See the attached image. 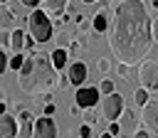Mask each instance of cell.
<instances>
[{"mask_svg": "<svg viewBox=\"0 0 158 138\" xmlns=\"http://www.w3.org/2000/svg\"><path fill=\"white\" fill-rule=\"evenodd\" d=\"M151 25H153V17L148 15V7L143 5V0L116 2L111 32H109V47L121 64H131V67L143 64L141 59H146V54L153 47Z\"/></svg>", "mask_w": 158, "mask_h": 138, "instance_id": "6da1fadb", "label": "cell"}, {"mask_svg": "<svg viewBox=\"0 0 158 138\" xmlns=\"http://www.w3.org/2000/svg\"><path fill=\"white\" fill-rule=\"evenodd\" d=\"M17 86L25 94H30V96L49 94L52 89L59 86V71L54 69L49 57H44V54H27L22 69L17 71Z\"/></svg>", "mask_w": 158, "mask_h": 138, "instance_id": "7a4b0ae2", "label": "cell"}, {"mask_svg": "<svg viewBox=\"0 0 158 138\" xmlns=\"http://www.w3.org/2000/svg\"><path fill=\"white\" fill-rule=\"evenodd\" d=\"M52 32H54V20L49 17L47 10H32L30 17H27V34H32L37 39V44H44L52 39Z\"/></svg>", "mask_w": 158, "mask_h": 138, "instance_id": "3957f363", "label": "cell"}, {"mask_svg": "<svg viewBox=\"0 0 158 138\" xmlns=\"http://www.w3.org/2000/svg\"><path fill=\"white\" fill-rule=\"evenodd\" d=\"M123 96L121 94H109V96H104L101 99V113H104V118L111 123V121H118L121 118V113H123Z\"/></svg>", "mask_w": 158, "mask_h": 138, "instance_id": "277c9868", "label": "cell"}, {"mask_svg": "<svg viewBox=\"0 0 158 138\" xmlns=\"http://www.w3.org/2000/svg\"><path fill=\"white\" fill-rule=\"evenodd\" d=\"M99 99H101V91L96 89V86H79L77 89V96H74V101H77V106L79 108H94L96 104H99Z\"/></svg>", "mask_w": 158, "mask_h": 138, "instance_id": "5b68a950", "label": "cell"}, {"mask_svg": "<svg viewBox=\"0 0 158 138\" xmlns=\"http://www.w3.org/2000/svg\"><path fill=\"white\" fill-rule=\"evenodd\" d=\"M138 79L141 86H146L148 91L158 89V62H143L138 67Z\"/></svg>", "mask_w": 158, "mask_h": 138, "instance_id": "8992f818", "label": "cell"}, {"mask_svg": "<svg viewBox=\"0 0 158 138\" xmlns=\"http://www.w3.org/2000/svg\"><path fill=\"white\" fill-rule=\"evenodd\" d=\"M32 138H57V123L52 121V116L35 118V133H32Z\"/></svg>", "mask_w": 158, "mask_h": 138, "instance_id": "52a82bcc", "label": "cell"}, {"mask_svg": "<svg viewBox=\"0 0 158 138\" xmlns=\"http://www.w3.org/2000/svg\"><path fill=\"white\" fill-rule=\"evenodd\" d=\"M141 118H143V126L151 131V133H158V101H148L143 108H141Z\"/></svg>", "mask_w": 158, "mask_h": 138, "instance_id": "ba28073f", "label": "cell"}, {"mask_svg": "<svg viewBox=\"0 0 158 138\" xmlns=\"http://www.w3.org/2000/svg\"><path fill=\"white\" fill-rule=\"evenodd\" d=\"M67 76H69V81H72V86H84V81L89 79V69H86V64L84 62H72L69 67H67Z\"/></svg>", "mask_w": 158, "mask_h": 138, "instance_id": "9c48e42d", "label": "cell"}, {"mask_svg": "<svg viewBox=\"0 0 158 138\" xmlns=\"http://www.w3.org/2000/svg\"><path fill=\"white\" fill-rule=\"evenodd\" d=\"M17 131H20L17 116L0 113V138H17Z\"/></svg>", "mask_w": 158, "mask_h": 138, "instance_id": "30bf717a", "label": "cell"}, {"mask_svg": "<svg viewBox=\"0 0 158 138\" xmlns=\"http://www.w3.org/2000/svg\"><path fill=\"white\" fill-rule=\"evenodd\" d=\"M49 59H52L54 69H57V71H62L64 67H69V49H64V47H57V49H52Z\"/></svg>", "mask_w": 158, "mask_h": 138, "instance_id": "8fae6325", "label": "cell"}, {"mask_svg": "<svg viewBox=\"0 0 158 138\" xmlns=\"http://www.w3.org/2000/svg\"><path fill=\"white\" fill-rule=\"evenodd\" d=\"M67 5H69V0H42V7L49 15H54V17H62L64 10H67Z\"/></svg>", "mask_w": 158, "mask_h": 138, "instance_id": "7c38bea8", "label": "cell"}, {"mask_svg": "<svg viewBox=\"0 0 158 138\" xmlns=\"http://www.w3.org/2000/svg\"><path fill=\"white\" fill-rule=\"evenodd\" d=\"M0 25H2V30H17V27H15V25H17V17H15V12H12L7 5L0 7Z\"/></svg>", "mask_w": 158, "mask_h": 138, "instance_id": "4fadbf2b", "label": "cell"}, {"mask_svg": "<svg viewBox=\"0 0 158 138\" xmlns=\"http://www.w3.org/2000/svg\"><path fill=\"white\" fill-rule=\"evenodd\" d=\"M91 27H94V32H106V30H109V12H106L104 7H101L96 15H94Z\"/></svg>", "mask_w": 158, "mask_h": 138, "instance_id": "5bb4252c", "label": "cell"}, {"mask_svg": "<svg viewBox=\"0 0 158 138\" xmlns=\"http://www.w3.org/2000/svg\"><path fill=\"white\" fill-rule=\"evenodd\" d=\"M138 67H141V64H138ZM138 67H131V64H121V62H118V74H121L126 81L136 84V81H141V79H138Z\"/></svg>", "mask_w": 158, "mask_h": 138, "instance_id": "9a60e30c", "label": "cell"}, {"mask_svg": "<svg viewBox=\"0 0 158 138\" xmlns=\"http://www.w3.org/2000/svg\"><path fill=\"white\" fill-rule=\"evenodd\" d=\"M121 126H123V131H138V118H136V113H133L131 108H123V113H121Z\"/></svg>", "mask_w": 158, "mask_h": 138, "instance_id": "2e32d148", "label": "cell"}, {"mask_svg": "<svg viewBox=\"0 0 158 138\" xmlns=\"http://www.w3.org/2000/svg\"><path fill=\"white\" fill-rule=\"evenodd\" d=\"M25 44H27V34L20 27L12 30V52H25Z\"/></svg>", "mask_w": 158, "mask_h": 138, "instance_id": "e0dca14e", "label": "cell"}, {"mask_svg": "<svg viewBox=\"0 0 158 138\" xmlns=\"http://www.w3.org/2000/svg\"><path fill=\"white\" fill-rule=\"evenodd\" d=\"M133 101H136V106H141V108H143V106L151 101V96H148V89H146V86H138V89L133 91Z\"/></svg>", "mask_w": 158, "mask_h": 138, "instance_id": "ac0fdd59", "label": "cell"}, {"mask_svg": "<svg viewBox=\"0 0 158 138\" xmlns=\"http://www.w3.org/2000/svg\"><path fill=\"white\" fill-rule=\"evenodd\" d=\"M32 133H35V121H22L20 123V136L22 138H32Z\"/></svg>", "mask_w": 158, "mask_h": 138, "instance_id": "d6986e66", "label": "cell"}, {"mask_svg": "<svg viewBox=\"0 0 158 138\" xmlns=\"http://www.w3.org/2000/svg\"><path fill=\"white\" fill-rule=\"evenodd\" d=\"M99 91H101V96L114 94V91H116V89H114V81H111V79H106V76H101V86H99Z\"/></svg>", "mask_w": 158, "mask_h": 138, "instance_id": "ffe728a7", "label": "cell"}, {"mask_svg": "<svg viewBox=\"0 0 158 138\" xmlns=\"http://www.w3.org/2000/svg\"><path fill=\"white\" fill-rule=\"evenodd\" d=\"M96 71H99L101 76H106V74L111 71V62H109V59H104V57H101V59H96Z\"/></svg>", "mask_w": 158, "mask_h": 138, "instance_id": "44dd1931", "label": "cell"}, {"mask_svg": "<svg viewBox=\"0 0 158 138\" xmlns=\"http://www.w3.org/2000/svg\"><path fill=\"white\" fill-rule=\"evenodd\" d=\"M77 136H79V138H91V126H89V123H81V126L77 128Z\"/></svg>", "mask_w": 158, "mask_h": 138, "instance_id": "7402d4cb", "label": "cell"}, {"mask_svg": "<svg viewBox=\"0 0 158 138\" xmlns=\"http://www.w3.org/2000/svg\"><path fill=\"white\" fill-rule=\"evenodd\" d=\"M84 121H86L89 126H94V123L99 121V116H96V111H94V108H86V113H84Z\"/></svg>", "mask_w": 158, "mask_h": 138, "instance_id": "603a6c76", "label": "cell"}, {"mask_svg": "<svg viewBox=\"0 0 158 138\" xmlns=\"http://www.w3.org/2000/svg\"><path fill=\"white\" fill-rule=\"evenodd\" d=\"M17 121L22 123V121H35V116H32V111H27V108H20V113H17Z\"/></svg>", "mask_w": 158, "mask_h": 138, "instance_id": "cb8c5ba5", "label": "cell"}, {"mask_svg": "<svg viewBox=\"0 0 158 138\" xmlns=\"http://www.w3.org/2000/svg\"><path fill=\"white\" fill-rule=\"evenodd\" d=\"M121 131H123V126H121L118 121H111V123H109V133H114V136H121Z\"/></svg>", "mask_w": 158, "mask_h": 138, "instance_id": "d4e9b609", "label": "cell"}, {"mask_svg": "<svg viewBox=\"0 0 158 138\" xmlns=\"http://www.w3.org/2000/svg\"><path fill=\"white\" fill-rule=\"evenodd\" d=\"M131 138H151V131L148 128H138V131H133Z\"/></svg>", "mask_w": 158, "mask_h": 138, "instance_id": "484cf974", "label": "cell"}, {"mask_svg": "<svg viewBox=\"0 0 158 138\" xmlns=\"http://www.w3.org/2000/svg\"><path fill=\"white\" fill-rule=\"evenodd\" d=\"M42 0H20V5H25V7H32V10H37V5H40Z\"/></svg>", "mask_w": 158, "mask_h": 138, "instance_id": "4316f807", "label": "cell"}, {"mask_svg": "<svg viewBox=\"0 0 158 138\" xmlns=\"http://www.w3.org/2000/svg\"><path fill=\"white\" fill-rule=\"evenodd\" d=\"M54 111H57V106L49 101V104H44V116H54Z\"/></svg>", "mask_w": 158, "mask_h": 138, "instance_id": "83f0119b", "label": "cell"}, {"mask_svg": "<svg viewBox=\"0 0 158 138\" xmlns=\"http://www.w3.org/2000/svg\"><path fill=\"white\" fill-rule=\"evenodd\" d=\"M151 32H153V42H158V17H153V25H151Z\"/></svg>", "mask_w": 158, "mask_h": 138, "instance_id": "f1b7e54d", "label": "cell"}, {"mask_svg": "<svg viewBox=\"0 0 158 138\" xmlns=\"http://www.w3.org/2000/svg\"><path fill=\"white\" fill-rule=\"evenodd\" d=\"M99 138H116V136H114V133H109V131H106V133H101V136H99Z\"/></svg>", "mask_w": 158, "mask_h": 138, "instance_id": "f546056e", "label": "cell"}, {"mask_svg": "<svg viewBox=\"0 0 158 138\" xmlns=\"http://www.w3.org/2000/svg\"><path fill=\"white\" fill-rule=\"evenodd\" d=\"M151 7H156V10H158V0H151Z\"/></svg>", "mask_w": 158, "mask_h": 138, "instance_id": "4dcf8cb0", "label": "cell"}, {"mask_svg": "<svg viewBox=\"0 0 158 138\" xmlns=\"http://www.w3.org/2000/svg\"><path fill=\"white\" fill-rule=\"evenodd\" d=\"M81 2H84V5H94L96 0H81Z\"/></svg>", "mask_w": 158, "mask_h": 138, "instance_id": "1f68e13d", "label": "cell"}, {"mask_svg": "<svg viewBox=\"0 0 158 138\" xmlns=\"http://www.w3.org/2000/svg\"><path fill=\"white\" fill-rule=\"evenodd\" d=\"M0 2H2V5H7V2H10V0H0Z\"/></svg>", "mask_w": 158, "mask_h": 138, "instance_id": "d6a6232c", "label": "cell"}, {"mask_svg": "<svg viewBox=\"0 0 158 138\" xmlns=\"http://www.w3.org/2000/svg\"><path fill=\"white\" fill-rule=\"evenodd\" d=\"M91 138H99V136H91Z\"/></svg>", "mask_w": 158, "mask_h": 138, "instance_id": "836d02e7", "label": "cell"}, {"mask_svg": "<svg viewBox=\"0 0 158 138\" xmlns=\"http://www.w3.org/2000/svg\"><path fill=\"white\" fill-rule=\"evenodd\" d=\"M116 2H121V0H116Z\"/></svg>", "mask_w": 158, "mask_h": 138, "instance_id": "e575fe53", "label": "cell"}]
</instances>
